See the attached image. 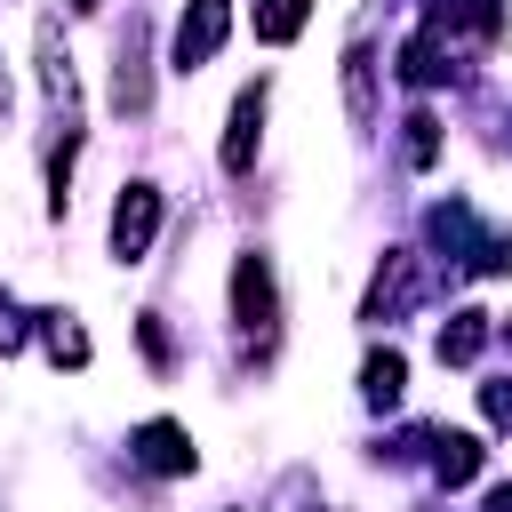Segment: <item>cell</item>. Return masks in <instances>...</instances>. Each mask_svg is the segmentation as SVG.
Wrapping results in <instances>:
<instances>
[{
	"label": "cell",
	"mask_w": 512,
	"mask_h": 512,
	"mask_svg": "<svg viewBox=\"0 0 512 512\" xmlns=\"http://www.w3.org/2000/svg\"><path fill=\"white\" fill-rule=\"evenodd\" d=\"M232 320H240V336H248L256 352L280 336V296H272V264H264V256H240V264H232Z\"/></svg>",
	"instance_id": "1"
},
{
	"label": "cell",
	"mask_w": 512,
	"mask_h": 512,
	"mask_svg": "<svg viewBox=\"0 0 512 512\" xmlns=\"http://www.w3.org/2000/svg\"><path fill=\"white\" fill-rule=\"evenodd\" d=\"M152 224H160V192L152 184H128L112 200V256H144L152 248Z\"/></svg>",
	"instance_id": "2"
},
{
	"label": "cell",
	"mask_w": 512,
	"mask_h": 512,
	"mask_svg": "<svg viewBox=\"0 0 512 512\" xmlns=\"http://www.w3.org/2000/svg\"><path fill=\"white\" fill-rule=\"evenodd\" d=\"M224 32H232V8H224V0H192L184 24H176V64H184V72L208 64V56L224 48Z\"/></svg>",
	"instance_id": "3"
},
{
	"label": "cell",
	"mask_w": 512,
	"mask_h": 512,
	"mask_svg": "<svg viewBox=\"0 0 512 512\" xmlns=\"http://www.w3.org/2000/svg\"><path fill=\"white\" fill-rule=\"evenodd\" d=\"M40 88H48V104H56L64 128H72V120H80V80H72L64 40H56V16H40Z\"/></svg>",
	"instance_id": "4"
},
{
	"label": "cell",
	"mask_w": 512,
	"mask_h": 512,
	"mask_svg": "<svg viewBox=\"0 0 512 512\" xmlns=\"http://www.w3.org/2000/svg\"><path fill=\"white\" fill-rule=\"evenodd\" d=\"M112 104H120V112H144V104H152V64H144V24H136V16H128V40H120Z\"/></svg>",
	"instance_id": "5"
},
{
	"label": "cell",
	"mask_w": 512,
	"mask_h": 512,
	"mask_svg": "<svg viewBox=\"0 0 512 512\" xmlns=\"http://www.w3.org/2000/svg\"><path fill=\"white\" fill-rule=\"evenodd\" d=\"M256 128H264V80L232 96V128H224V168H232V176L256 160Z\"/></svg>",
	"instance_id": "6"
},
{
	"label": "cell",
	"mask_w": 512,
	"mask_h": 512,
	"mask_svg": "<svg viewBox=\"0 0 512 512\" xmlns=\"http://www.w3.org/2000/svg\"><path fill=\"white\" fill-rule=\"evenodd\" d=\"M416 288H424L416 256H392V272H376V288H368V320H392V312H400Z\"/></svg>",
	"instance_id": "7"
},
{
	"label": "cell",
	"mask_w": 512,
	"mask_h": 512,
	"mask_svg": "<svg viewBox=\"0 0 512 512\" xmlns=\"http://www.w3.org/2000/svg\"><path fill=\"white\" fill-rule=\"evenodd\" d=\"M136 456H144L152 472H192V440H184L176 424H144V432H136Z\"/></svg>",
	"instance_id": "8"
},
{
	"label": "cell",
	"mask_w": 512,
	"mask_h": 512,
	"mask_svg": "<svg viewBox=\"0 0 512 512\" xmlns=\"http://www.w3.org/2000/svg\"><path fill=\"white\" fill-rule=\"evenodd\" d=\"M432 472L456 488V480H472L480 472V440L472 432H432Z\"/></svg>",
	"instance_id": "9"
},
{
	"label": "cell",
	"mask_w": 512,
	"mask_h": 512,
	"mask_svg": "<svg viewBox=\"0 0 512 512\" xmlns=\"http://www.w3.org/2000/svg\"><path fill=\"white\" fill-rule=\"evenodd\" d=\"M344 96H352V120L376 128V56H368V48L344 56Z\"/></svg>",
	"instance_id": "10"
},
{
	"label": "cell",
	"mask_w": 512,
	"mask_h": 512,
	"mask_svg": "<svg viewBox=\"0 0 512 512\" xmlns=\"http://www.w3.org/2000/svg\"><path fill=\"white\" fill-rule=\"evenodd\" d=\"M400 384H408L400 352H368V360H360V392H368L376 408H392V400H400Z\"/></svg>",
	"instance_id": "11"
},
{
	"label": "cell",
	"mask_w": 512,
	"mask_h": 512,
	"mask_svg": "<svg viewBox=\"0 0 512 512\" xmlns=\"http://www.w3.org/2000/svg\"><path fill=\"white\" fill-rule=\"evenodd\" d=\"M480 344H488V320H480V312H456V320L440 328V360H456V368H464Z\"/></svg>",
	"instance_id": "12"
},
{
	"label": "cell",
	"mask_w": 512,
	"mask_h": 512,
	"mask_svg": "<svg viewBox=\"0 0 512 512\" xmlns=\"http://www.w3.org/2000/svg\"><path fill=\"white\" fill-rule=\"evenodd\" d=\"M304 16H312V0H264L256 8V40H296Z\"/></svg>",
	"instance_id": "13"
},
{
	"label": "cell",
	"mask_w": 512,
	"mask_h": 512,
	"mask_svg": "<svg viewBox=\"0 0 512 512\" xmlns=\"http://www.w3.org/2000/svg\"><path fill=\"white\" fill-rule=\"evenodd\" d=\"M408 160H416V168H432V160H440V120H432V112H416V120H408Z\"/></svg>",
	"instance_id": "14"
},
{
	"label": "cell",
	"mask_w": 512,
	"mask_h": 512,
	"mask_svg": "<svg viewBox=\"0 0 512 512\" xmlns=\"http://www.w3.org/2000/svg\"><path fill=\"white\" fill-rule=\"evenodd\" d=\"M48 352H56L64 368H80V360H88V336H80V328H64V320H48Z\"/></svg>",
	"instance_id": "15"
},
{
	"label": "cell",
	"mask_w": 512,
	"mask_h": 512,
	"mask_svg": "<svg viewBox=\"0 0 512 512\" xmlns=\"http://www.w3.org/2000/svg\"><path fill=\"white\" fill-rule=\"evenodd\" d=\"M480 408H488V424H512V384H488Z\"/></svg>",
	"instance_id": "16"
},
{
	"label": "cell",
	"mask_w": 512,
	"mask_h": 512,
	"mask_svg": "<svg viewBox=\"0 0 512 512\" xmlns=\"http://www.w3.org/2000/svg\"><path fill=\"white\" fill-rule=\"evenodd\" d=\"M24 344V328H16V312H8V296H0V352H16Z\"/></svg>",
	"instance_id": "17"
},
{
	"label": "cell",
	"mask_w": 512,
	"mask_h": 512,
	"mask_svg": "<svg viewBox=\"0 0 512 512\" xmlns=\"http://www.w3.org/2000/svg\"><path fill=\"white\" fill-rule=\"evenodd\" d=\"M488 512H512V488H496V496H488Z\"/></svg>",
	"instance_id": "18"
},
{
	"label": "cell",
	"mask_w": 512,
	"mask_h": 512,
	"mask_svg": "<svg viewBox=\"0 0 512 512\" xmlns=\"http://www.w3.org/2000/svg\"><path fill=\"white\" fill-rule=\"evenodd\" d=\"M0 120H8V72H0Z\"/></svg>",
	"instance_id": "19"
},
{
	"label": "cell",
	"mask_w": 512,
	"mask_h": 512,
	"mask_svg": "<svg viewBox=\"0 0 512 512\" xmlns=\"http://www.w3.org/2000/svg\"><path fill=\"white\" fill-rule=\"evenodd\" d=\"M72 8H96V0H72Z\"/></svg>",
	"instance_id": "20"
},
{
	"label": "cell",
	"mask_w": 512,
	"mask_h": 512,
	"mask_svg": "<svg viewBox=\"0 0 512 512\" xmlns=\"http://www.w3.org/2000/svg\"><path fill=\"white\" fill-rule=\"evenodd\" d=\"M504 336H512V328H504Z\"/></svg>",
	"instance_id": "21"
}]
</instances>
